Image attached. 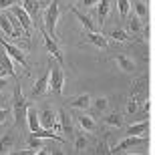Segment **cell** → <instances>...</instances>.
Listing matches in <instances>:
<instances>
[{"label": "cell", "mask_w": 155, "mask_h": 155, "mask_svg": "<svg viewBox=\"0 0 155 155\" xmlns=\"http://www.w3.org/2000/svg\"><path fill=\"white\" fill-rule=\"evenodd\" d=\"M38 121H40V127H45V129H52L54 121H57V113L46 107V109H42L38 113Z\"/></svg>", "instance_id": "30bf717a"}, {"label": "cell", "mask_w": 155, "mask_h": 155, "mask_svg": "<svg viewBox=\"0 0 155 155\" xmlns=\"http://www.w3.org/2000/svg\"><path fill=\"white\" fill-rule=\"evenodd\" d=\"M135 12H137V16L141 18V20L147 18V6H145L143 2H135Z\"/></svg>", "instance_id": "1f68e13d"}, {"label": "cell", "mask_w": 155, "mask_h": 155, "mask_svg": "<svg viewBox=\"0 0 155 155\" xmlns=\"http://www.w3.org/2000/svg\"><path fill=\"white\" fill-rule=\"evenodd\" d=\"M149 131V121L145 119L141 123H135V125H129L127 127V135H145V133Z\"/></svg>", "instance_id": "e0dca14e"}, {"label": "cell", "mask_w": 155, "mask_h": 155, "mask_svg": "<svg viewBox=\"0 0 155 155\" xmlns=\"http://www.w3.org/2000/svg\"><path fill=\"white\" fill-rule=\"evenodd\" d=\"M109 36L113 40H117V42H127V40H129V35H127L123 28H113L109 32Z\"/></svg>", "instance_id": "f1b7e54d"}, {"label": "cell", "mask_w": 155, "mask_h": 155, "mask_svg": "<svg viewBox=\"0 0 155 155\" xmlns=\"http://www.w3.org/2000/svg\"><path fill=\"white\" fill-rule=\"evenodd\" d=\"M147 85H149V79L147 77H139L131 83V95L133 97H143L147 93Z\"/></svg>", "instance_id": "8fae6325"}, {"label": "cell", "mask_w": 155, "mask_h": 155, "mask_svg": "<svg viewBox=\"0 0 155 155\" xmlns=\"http://www.w3.org/2000/svg\"><path fill=\"white\" fill-rule=\"evenodd\" d=\"M58 16H61V10H58V0H51V4L45 12V30L54 38L57 36V22H58Z\"/></svg>", "instance_id": "3957f363"}, {"label": "cell", "mask_w": 155, "mask_h": 155, "mask_svg": "<svg viewBox=\"0 0 155 155\" xmlns=\"http://www.w3.org/2000/svg\"><path fill=\"white\" fill-rule=\"evenodd\" d=\"M117 8H119V18L125 20L129 16V12H131V2L129 0H117Z\"/></svg>", "instance_id": "484cf974"}, {"label": "cell", "mask_w": 155, "mask_h": 155, "mask_svg": "<svg viewBox=\"0 0 155 155\" xmlns=\"http://www.w3.org/2000/svg\"><path fill=\"white\" fill-rule=\"evenodd\" d=\"M127 28H129V32H133V35H137V32H141V18L139 16H127Z\"/></svg>", "instance_id": "d4e9b609"}, {"label": "cell", "mask_w": 155, "mask_h": 155, "mask_svg": "<svg viewBox=\"0 0 155 155\" xmlns=\"http://www.w3.org/2000/svg\"><path fill=\"white\" fill-rule=\"evenodd\" d=\"M6 85H8V79H6V77H2V79H0V93L6 89Z\"/></svg>", "instance_id": "8d00e7d4"}, {"label": "cell", "mask_w": 155, "mask_h": 155, "mask_svg": "<svg viewBox=\"0 0 155 155\" xmlns=\"http://www.w3.org/2000/svg\"><path fill=\"white\" fill-rule=\"evenodd\" d=\"M87 40H89V42H93L97 48H107V46H109V42H107V36L99 35L97 30H91V32L87 30Z\"/></svg>", "instance_id": "4fadbf2b"}, {"label": "cell", "mask_w": 155, "mask_h": 155, "mask_svg": "<svg viewBox=\"0 0 155 155\" xmlns=\"http://www.w3.org/2000/svg\"><path fill=\"white\" fill-rule=\"evenodd\" d=\"M42 40H45V46H46V51L51 52L52 57H54V61H57L61 67L64 64V58H63V52H61V48H58V45L54 42V38H52L48 32H46L45 28H42Z\"/></svg>", "instance_id": "ba28073f"}, {"label": "cell", "mask_w": 155, "mask_h": 155, "mask_svg": "<svg viewBox=\"0 0 155 155\" xmlns=\"http://www.w3.org/2000/svg\"><path fill=\"white\" fill-rule=\"evenodd\" d=\"M0 46L4 48V52L12 58V61H16V63L22 64V69H28V61H26V54H24V52L20 51L18 46L10 45V42H6V40L2 38V36H0Z\"/></svg>", "instance_id": "5b68a950"}, {"label": "cell", "mask_w": 155, "mask_h": 155, "mask_svg": "<svg viewBox=\"0 0 155 155\" xmlns=\"http://www.w3.org/2000/svg\"><path fill=\"white\" fill-rule=\"evenodd\" d=\"M26 99L22 95V89L20 85H14V93H12V115H14V125L16 127H22V123L26 121Z\"/></svg>", "instance_id": "6da1fadb"}, {"label": "cell", "mask_w": 155, "mask_h": 155, "mask_svg": "<svg viewBox=\"0 0 155 155\" xmlns=\"http://www.w3.org/2000/svg\"><path fill=\"white\" fill-rule=\"evenodd\" d=\"M115 63L119 64V69L125 71V73H133V71H135V63H133V58H129L127 54H117Z\"/></svg>", "instance_id": "2e32d148"}, {"label": "cell", "mask_w": 155, "mask_h": 155, "mask_svg": "<svg viewBox=\"0 0 155 155\" xmlns=\"http://www.w3.org/2000/svg\"><path fill=\"white\" fill-rule=\"evenodd\" d=\"M71 10H73V14H75L77 18H79V22L83 24V26H85V30H89V32H91V30H97V26H95V24H93L91 20H89V16H85V14H83V12H81L79 8H75V6H73Z\"/></svg>", "instance_id": "cb8c5ba5"}, {"label": "cell", "mask_w": 155, "mask_h": 155, "mask_svg": "<svg viewBox=\"0 0 155 155\" xmlns=\"http://www.w3.org/2000/svg\"><path fill=\"white\" fill-rule=\"evenodd\" d=\"M105 123L109 127H117V129H119V127H123V117H121L119 113H111L109 117H105Z\"/></svg>", "instance_id": "83f0119b"}, {"label": "cell", "mask_w": 155, "mask_h": 155, "mask_svg": "<svg viewBox=\"0 0 155 155\" xmlns=\"http://www.w3.org/2000/svg\"><path fill=\"white\" fill-rule=\"evenodd\" d=\"M109 10H111V0H99V8H97L99 24L105 22V18L109 16Z\"/></svg>", "instance_id": "7402d4cb"}, {"label": "cell", "mask_w": 155, "mask_h": 155, "mask_svg": "<svg viewBox=\"0 0 155 155\" xmlns=\"http://www.w3.org/2000/svg\"><path fill=\"white\" fill-rule=\"evenodd\" d=\"M48 77H51V63L46 64L45 73L36 79V83L32 85V91H30V99H36V97H42L46 91H48Z\"/></svg>", "instance_id": "8992f818"}, {"label": "cell", "mask_w": 155, "mask_h": 155, "mask_svg": "<svg viewBox=\"0 0 155 155\" xmlns=\"http://www.w3.org/2000/svg\"><path fill=\"white\" fill-rule=\"evenodd\" d=\"M48 63H51V77H48V91L52 95H57L61 97L63 95V87H64V71L63 67L57 63V61H52L48 58Z\"/></svg>", "instance_id": "7a4b0ae2"}, {"label": "cell", "mask_w": 155, "mask_h": 155, "mask_svg": "<svg viewBox=\"0 0 155 155\" xmlns=\"http://www.w3.org/2000/svg\"><path fill=\"white\" fill-rule=\"evenodd\" d=\"M0 28L4 30L6 36H10V38H16V30H14V26H12V22L8 20V16L6 14H0Z\"/></svg>", "instance_id": "603a6c76"}, {"label": "cell", "mask_w": 155, "mask_h": 155, "mask_svg": "<svg viewBox=\"0 0 155 155\" xmlns=\"http://www.w3.org/2000/svg\"><path fill=\"white\" fill-rule=\"evenodd\" d=\"M79 125L83 127L87 133H95V131H97V121L93 119L91 115H85V113L79 115Z\"/></svg>", "instance_id": "9a60e30c"}, {"label": "cell", "mask_w": 155, "mask_h": 155, "mask_svg": "<svg viewBox=\"0 0 155 155\" xmlns=\"http://www.w3.org/2000/svg\"><path fill=\"white\" fill-rule=\"evenodd\" d=\"M26 123H28V129H30V133L32 131H36L40 127V121H38V113H36V109L35 107H26Z\"/></svg>", "instance_id": "5bb4252c"}, {"label": "cell", "mask_w": 155, "mask_h": 155, "mask_svg": "<svg viewBox=\"0 0 155 155\" xmlns=\"http://www.w3.org/2000/svg\"><path fill=\"white\" fill-rule=\"evenodd\" d=\"M6 117H8V111H6V109H2V107H0V125H2V123H4V121H6Z\"/></svg>", "instance_id": "d590c367"}, {"label": "cell", "mask_w": 155, "mask_h": 155, "mask_svg": "<svg viewBox=\"0 0 155 155\" xmlns=\"http://www.w3.org/2000/svg\"><path fill=\"white\" fill-rule=\"evenodd\" d=\"M143 111H145V113H149V111H151V101H145V103H143Z\"/></svg>", "instance_id": "74e56055"}, {"label": "cell", "mask_w": 155, "mask_h": 155, "mask_svg": "<svg viewBox=\"0 0 155 155\" xmlns=\"http://www.w3.org/2000/svg\"><path fill=\"white\" fill-rule=\"evenodd\" d=\"M91 105L95 107V109L99 111V113H103V111H107V107H109V99L107 97H97V99H91Z\"/></svg>", "instance_id": "4316f807"}, {"label": "cell", "mask_w": 155, "mask_h": 155, "mask_svg": "<svg viewBox=\"0 0 155 155\" xmlns=\"http://www.w3.org/2000/svg\"><path fill=\"white\" fill-rule=\"evenodd\" d=\"M14 4H18V0H0V10H6Z\"/></svg>", "instance_id": "d6a6232c"}, {"label": "cell", "mask_w": 155, "mask_h": 155, "mask_svg": "<svg viewBox=\"0 0 155 155\" xmlns=\"http://www.w3.org/2000/svg\"><path fill=\"white\" fill-rule=\"evenodd\" d=\"M81 4L85 6V8H91V6H95V4H99V0H83Z\"/></svg>", "instance_id": "e575fe53"}, {"label": "cell", "mask_w": 155, "mask_h": 155, "mask_svg": "<svg viewBox=\"0 0 155 155\" xmlns=\"http://www.w3.org/2000/svg\"><path fill=\"white\" fill-rule=\"evenodd\" d=\"M14 143H16V135L12 131L4 133V137L0 139V153H10L12 147H14Z\"/></svg>", "instance_id": "7c38bea8"}, {"label": "cell", "mask_w": 155, "mask_h": 155, "mask_svg": "<svg viewBox=\"0 0 155 155\" xmlns=\"http://www.w3.org/2000/svg\"><path fill=\"white\" fill-rule=\"evenodd\" d=\"M22 2V8L30 14V18H36L40 14V2L38 0H20Z\"/></svg>", "instance_id": "d6986e66"}, {"label": "cell", "mask_w": 155, "mask_h": 155, "mask_svg": "<svg viewBox=\"0 0 155 155\" xmlns=\"http://www.w3.org/2000/svg\"><path fill=\"white\" fill-rule=\"evenodd\" d=\"M58 123H61V133H71L73 131V123H71V117L67 115V111L61 109L58 111Z\"/></svg>", "instance_id": "44dd1931"}, {"label": "cell", "mask_w": 155, "mask_h": 155, "mask_svg": "<svg viewBox=\"0 0 155 155\" xmlns=\"http://www.w3.org/2000/svg\"><path fill=\"white\" fill-rule=\"evenodd\" d=\"M147 143V139L143 137V135H127L121 143H117L113 149H109L111 153H123V151L131 149V147H137V145H145Z\"/></svg>", "instance_id": "52a82bcc"}, {"label": "cell", "mask_w": 155, "mask_h": 155, "mask_svg": "<svg viewBox=\"0 0 155 155\" xmlns=\"http://www.w3.org/2000/svg\"><path fill=\"white\" fill-rule=\"evenodd\" d=\"M71 107H73V109H89V107H91V95H79V97H75L73 99V101H71Z\"/></svg>", "instance_id": "ffe728a7"}, {"label": "cell", "mask_w": 155, "mask_h": 155, "mask_svg": "<svg viewBox=\"0 0 155 155\" xmlns=\"http://www.w3.org/2000/svg\"><path fill=\"white\" fill-rule=\"evenodd\" d=\"M97 153H109V145H107V141H101V143L97 145Z\"/></svg>", "instance_id": "836d02e7"}, {"label": "cell", "mask_w": 155, "mask_h": 155, "mask_svg": "<svg viewBox=\"0 0 155 155\" xmlns=\"http://www.w3.org/2000/svg\"><path fill=\"white\" fill-rule=\"evenodd\" d=\"M0 71H2V75L16 81V73H14V67H12V58L6 52H0Z\"/></svg>", "instance_id": "9c48e42d"}, {"label": "cell", "mask_w": 155, "mask_h": 155, "mask_svg": "<svg viewBox=\"0 0 155 155\" xmlns=\"http://www.w3.org/2000/svg\"><path fill=\"white\" fill-rule=\"evenodd\" d=\"M137 111H139V103L135 101V97H131L127 101V115H135Z\"/></svg>", "instance_id": "4dcf8cb0"}, {"label": "cell", "mask_w": 155, "mask_h": 155, "mask_svg": "<svg viewBox=\"0 0 155 155\" xmlns=\"http://www.w3.org/2000/svg\"><path fill=\"white\" fill-rule=\"evenodd\" d=\"M32 135H35V137H40V139H54V141H58V143H64V139L61 137V135L52 133L51 129H45V127H38L36 131H32Z\"/></svg>", "instance_id": "ac0fdd59"}, {"label": "cell", "mask_w": 155, "mask_h": 155, "mask_svg": "<svg viewBox=\"0 0 155 155\" xmlns=\"http://www.w3.org/2000/svg\"><path fill=\"white\" fill-rule=\"evenodd\" d=\"M10 12L16 16L18 22H20V26H22V30H24V36L30 38V30H32V18H30V14L24 10L22 6H18V4L10 6Z\"/></svg>", "instance_id": "277c9868"}, {"label": "cell", "mask_w": 155, "mask_h": 155, "mask_svg": "<svg viewBox=\"0 0 155 155\" xmlns=\"http://www.w3.org/2000/svg\"><path fill=\"white\" fill-rule=\"evenodd\" d=\"M87 147H89V139H87L83 133H79L75 137V151H85Z\"/></svg>", "instance_id": "f546056e"}]
</instances>
